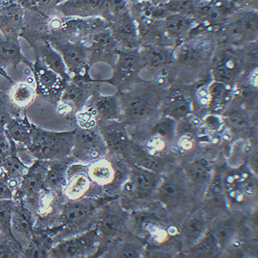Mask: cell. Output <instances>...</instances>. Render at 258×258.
Wrapping results in <instances>:
<instances>
[{"label": "cell", "mask_w": 258, "mask_h": 258, "mask_svg": "<svg viewBox=\"0 0 258 258\" xmlns=\"http://www.w3.org/2000/svg\"><path fill=\"white\" fill-rule=\"evenodd\" d=\"M109 199L111 198L85 197L64 200L59 206L53 226L49 228L53 232L55 243L92 228L101 206Z\"/></svg>", "instance_id": "6da1fadb"}, {"label": "cell", "mask_w": 258, "mask_h": 258, "mask_svg": "<svg viewBox=\"0 0 258 258\" xmlns=\"http://www.w3.org/2000/svg\"><path fill=\"white\" fill-rule=\"evenodd\" d=\"M154 201L177 222L188 209L198 204L181 165L174 164L162 174Z\"/></svg>", "instance_id": "7a4b0ae2"}, {"label": "cell", "mask_w": 258, "mask_h": 258, "mask_svg": "<svg viewBox=\"0 0 258 258\" xmlns=\"http://www.w3.org/2000/svg\"><path fill=\"white\" fill-rule=\"evenodd\" d=\"M161 177L162 174L130 164L128 174L118 193L120 204L130 212L153 205Z\"/></svg>", "instance_id": "3957f363"}, {"label": "cell", "mask_w": 258, "mask_h": 258, "mask_svg": "<svg viewBox=\"0 0 258 258\" xmlns=\"http://www.w3.org/2000/svg\"><path fill=\"white\" fill-rule=\"evenodd\" d=\"M121 121L127 128L143 126L161 114V97L155 89L147 88L126 92L119 97Z\"/></svg>", "instance_id": "277c9868"}, {"label": "cell", "mask_w": 258, "mask_h": 258, "mask_svg": "<svg viewBox=\"0 0 258 258\" xmlns=\"http://www.w3.org/2000/svg\"><path fill=\"white\" fill-rule=\"evenodd\" d=\"M74 129L47 130L31 125V141L28 147L35 159L52 161L70 157L74 147Z\"/></svg>", "instance_id": "5b68a950"}, {"label": "cell", "mask_w": 258, "mask_h": 258, "mask_svg": "<svg viewBox=\"0 0 258 258\" xmlns=\"http://www.w3.org/2000/svg\"><path fill=\"white\" fill-rule=\"evenodd\" d=\"M220 171L224 192L231 213H241L248 209L252 202H256V180L249 170L226 168Z\"/></svg>", "instance_id": "8992f818"}, {"label": "cell", "mask_w": 258, "mask_h": 258, "mask_svg": "<svg viewBox=\"0 0 258 258\" xmlns=\"http://www.w3.org/2000/svg\"><path fill=\"white\" fill-rule=\"evenodd\" d=\"M129 216L130 211L124 209L118 197L108 200L101 206L93 226L101 242L96 257H100L108 244L127 229Z\"/></svg>", "instance_id": "52a82bcc"}, {"label": "cell", "mask_w": 258, "mask_h": 258, "mask_svg": "<svg viewBox=\"0 0 258 258\" xmlns=\"http://www.w3.org/2000/svg\"><path fill=\"white\" fill-rule=\"evenodd\" d=\"M100 237L92 228L57 242L48 258L96 257L100 249Z\"/></svg>", "instance_id": "ba28073f"}, {"label": "cell", "mask_w": 258, "mask_h": 258, "mask_svg": "<svg viewBox=\"0 0 258 258\" xmlns=\"http://www.w3.org/2000/svg\"><path fill=\"white\" fill-rule=\"evenodd\" d=\"M109 153L97 126L74 127V147L71 156L77 162L89 164Z\"/></svg>", "instance_id": "9c48e42d"}, {"label": "cell", "mask_w": 258, "mask_h": 258, "mask_svg": "<svg viewBox=\"0 0 258 258\" xmlns=\"http://www.w3.org/2000/svg\"><path fill=\"white\" fill-rule=\"evenodd\" d=\"M37 97L50 105L55 107L60 99L62 91L68 82L50 70L41 59L35 57L32 64Z\"/></svg>", "instance_id": "30bf717a"}, {"label": "cell", "mask_w": 258, "mask_h": 258, "mask_svg": "<svg viewBox=\"0 0 258 258\" xmlns=\"http://www.w3.org/2000/svg\"><path fill=\"white\" fill-rule=\"evenodd\" d=\"M47 39L61 55L71 80H85L89 62L87 49L74 41H64L53 35H47Z\"/></svg>", "instance_id": "8fae6325"}, {"label": "cell", "mask_w": 258, "mask_h": 258, "mask_svg": "<svg viewBox=\"0 0 258 258\" xmlns=\"http://www.w3.org/2000/svg\"><path fill=\"white\" fill-rule=\"evenodd\" d=\"M48 162L36 159L27 170L16 191L14 199H22L24 205L30 209L33 214L39 196L46 188L44 181L48 167Z\"/></svg>", "instance_id": "7c38bea8"}, {"label": "cell", "mask_w": 258, "mask_h": 258, "mask_svg": "<svg viewBox=\"0 0 258 258\" xmlns=\"http://www.w3.org/2000/svg\"><path fill=\"white\" fill-rule=\"evenodd\" d=\"M62 195L66 200H78L85 197H105L103 190L93 184L87 174V164L74 162L69 165L67 183ZM109 198V197H108Z\"/></svg>", "instance_id": "4fadbf2b"}, {"label": "cell", "mask_w": 258, "mask_h": 258, "mask_svg": "<svg viewBox=\"0 0 258 258\" xmlns=\"http://www.w3.org/2000/svg\"><path fill=\"white\" fill-rule=\"evenodd\" d=\"M209 221L203 213L201 203L188 209L177 223L179 240L184 254L209 229Z\"/></svg>", "instance_id": "5bb4252c"}, {"label": "cell", "mask_w": 258, "mask_h": 258, "mask_svg": "<svg viewBox=\"0 0 258 258\" xmlns=\"http://www.w3.org/2000/svg\"><path fill=\"white\" fill-rule=\"evenodd\" d=\"M190 187L191 192L197 203H201L212 177L214 176V167L209 159L198 157L181 165Z\"/></svg>", "instance_id": "9a60e30c"}, {"label": "cell", "mask_w": 258, "mask_h": 258, "mask_svg": "<svg viewBox=\"0 0 258 258\" xmlns=\"http://www.w3.org/2000/svg\"><path fill=\"white\" fill-rule=\"evenodd\" d=\"M203 213L209 222L216 218L231 213L221 181V171L215 167L211 182L201 201Z\"/></svg>", "instance_id": "2e32d148"}, {"label": "cell", "mask_w": 258, "mask_h": 258, "mask_svg": "<svg viewBox=\"0 0 258 258\" xmlns=\"http://www.w3.org/2000/svg\"><path fill=\"white\" fill-rule=\"evenodd\" d=\"M146 249L145 241L127 228L108 244L100 257H143Z\"/></svg>", "instance_id": "e0dca14e"}, {"label": "cell", "mask_w": 258, "mask_h": 258, "mask_svg": "<svg viewBox=\"0 0 258 258\" xmlns=\"http://www.w3.org/2000/svg\"><path fill=\"white\" fill-rule=\"evenodd\" d=\"M243 54L235 50L226 49L220 52L213 60V78L214 81L230 85L241 74L245 63Z\"/></svg>", "instance_id": "ac0fdd59"}, {"label": "cell", "mask_w": 258, "mask_h": 258, "mask_svg": "<svg viewBox=\"0 0 258 258\" xmlns=\"http://www.w3.org/2000/svg\"><path fill=\"white\" fill-rule=\"evenodd\" d=\"M97 128L109 153L125 159L129 145L132 141L126 125L120 120L103 121L97 123Z\"/></svg>", "instance_id": "d6986e66"}, {"label": "cell", "mask_w": 258, "mask_h": 258, "mask_svg": "<svg viewBox=\"0 0 258 258\" xmlns=\"http://www.w3.org/2000/svg\"><path fill=\"white\" fill-rule=\"evenodd\" d=\"M11 230L16 240L24 249L29 244L35 231V214L24 205L20 198L13 200Z\"/></svg>", "instance_id": "ffe728a7"}, {"label": "cell", "mask_w": 258, "mask_h": 258, "mask_svg": "<svg viewBox=\"0 0 258 258\" xmlns=\"http://www.w3.org/2000/svg\"><path fill=\"white\" fill-rule=\"evenodd\" d=\"M82 109L87 112L97 123L111 120L121 121L120 100L114 95H102L95 91Z\"/></svg>", "instance_id": "44dd1931"}, {"label": "cell", "mask_w": 258, "mask_h": 258, "mask_svg": "<svg viewBox=\"0 0 258 258\" xmlns=\"http://www.w3.org/2000/svg\"><path fill=\"white\" fill-rule=\"evenodd\" d=\"M110 5L111 0H64L54 11L63 17L88 18L109 12Z\"/></svg>", "instance_id": "7402d4cb"}, {"label": "cell", "mask_w": 258, "mask_h": 258, "mask_svg": "<svg viewBox=\"0 0 258 258\" xmlns=\"http://www.w3.org/2000/svg\"><path fill=\"white\" fill-rule=\"evenodd\" d=\"M25 40L29 41V43L32 46L33 49L35 50V57L41 59L46 67L61 77L64 81H70L71 77L68 74V68L64 64L61 55L50 44L47 38H44L43 36H30V38H25Z\"/></svg>", "instance_id": "603a6c76"}, {"label": "cell", "mask_w": 258, "mask_h": 258, "mask_svg": "<svg viewBox=\"0 0 258 258\" xmlns=\"http://www.w3.org/2000/svg\"><path fill=\"white\" fill-rule=\"evenodd\" d=\"M22 52L19 41L6 38L0 35V68L8 74L14 82L22 81L19 67L28 61Z\"/></svg>", "instance_id": "cb8c5ba5"}, {"label": "cell", "mask_w": 258, "mask_h": 258, "mask_svg": "<svg viewBox=\"0 0 258 258\" xmlns=\"http://www.w3.org/2000/svg\"><path fill=\"white\" fill-rule=\"evenodd\" d=\"M95 91L93 84L86 80H71L64 86L59 103L76 114L84 108Z\"/></svg>", "instance_id": "d4e9b609"}, {"label": "cell", "mask_w": 258, "mask_h": 258, "mask_svg": "<svg viewBox=\"0 0 258 258\" xmlns=\"http://www.w3.org/2000/svg\"><path fill=\"white\" fill-rule=\"evenodd\" d=\"M25 9L17 2L10 1L0 12V35L6 38L19 41L24 28Z\"/></svg>", "instance_id": "484cf974"}, {"label": "cell", "mask_w": 258, "mask_h": 258, "mask_svg": "<svg viewBox=\"0 0 258 258\" xmlns=\"http://www.w3.org/2000/svg\"><path fill=\"white\" fill-rule=\"evenodd\" d=\"M226 33L233 41L255 40L257 35V15L255 11H247L234 16L226 25Z\"/></svg>", "instance_id": "4316f807"}, {"label": "cell", "mask_w": 258, "mask_h": 258, "mask_svg": "<svg viewBox=\"0 0 258 258\" xmlns=\"http://www.w3.org/2000/svg\"><path fill=\"white\" fill-rule=\"evenodd\" d=\"M74 162L77 161L72 156L48 162L47 174L45 176V188L54 193L62 194L67 183L68 167Z\"/></svg>", "instance_id": "83f0119b"}, {"label": "cell", "mask_w": 258, "mask_h": 258, "mask_svg": "<svg viewBox=\"0 0 258 258\" xmlns=\"http://www.w3.org/2000/svg\"><path fill=\"white\" fill-rule=\"evenodd\" d=\"M193 103L185 95L175 92L162 100L161 114L171 118L176 121H181L193 113Z\"/></svg>", "instance_id": "f1b7e54d"}, {"label": "cell", "mask_w": 258, "mask_h": 258, "mask_svg": "<svg viewBox=\"0 0 258 258\" xmlns=\"http://www.w3.org/2000/svg\"><path fill=\"white\" fill-rule=\"evenodd\" d=\"M54 244L50 229L35 228L31 240L24 249L23 258H48Z\"/></svg>", "instance_id": "f546056e"}, {"label": "cell", "mask_w": 258, "mask_h": 258, "mask_svg": "<svg viewBox=\"0 0 258 258\" xmlns=\"http://www.w3.org/2000/svg\"><path fill=\"white\" fill-rule=\"evenodd\" d=\"M31 125L26 111L13 115L5 126V131L16 143L29 147L31 141Z\"/></svg>", "instance_id": "4dcf8cb0"}, {"label": "cell", "mask_w": 258, "mask_h": 258, "mask_svg": "<svg viewBox=\"0 0 258 258\" xmlns=\"http://www.w3.org/2000/svg\"><path fill=\"white\" fill-rule=\"evenodd\" d=\"M11 103L21 110H27L34 104L37 98L35 85L29 81L14 83L8 91Z\"/></svg>", "instance_id": "1f68e13d"}, {"label": "cell", "mask_w": 258, "mask_h": 258, "mask_svg": "<svg viewBox=\"0 0 258 258\" xmlns=\"http://www.w3.org/2000/svg\"><path fill=\"white\" fill-rule=\"evenodd\" d=\"M143 66L141 56L134 52L120 53L116 62L114 72V80L118 82H123L134 76Z\"/></svg>", "instance_id": "d6a6232c"}, {"label": "cell", "mask_w": 258, "mask_h": 258, "mask_svg": "<svg viewBox=\"0 0 258 258\" xmlns=\"http://www.w3.org/2000/svg\"><path fill=\"white\" fill-rule=\"evenodd\" d=\"M184 255L190 257H216L221 255V250L209 228Z\"/></svg>", "instance_id": "836d02e7"}, {"label": "cell", "mask_w": 258, "mask_h": 258, "mask_svg": "<svg viewBox=\"0 0 258 258\" xmlns=\"http://www.w3.org/2000/svg\"><path fill=\"white\" fill-rule=\"evenodd\" d=\"M232 98V91L229 85L223 83L213 81L207 88L208 107L214 111H218L228 104Z\"/></svg>", "instance_id": "e575fe53"}, {"label": "cell", "mask_w": 258, "mask_h": 258, "mask_svg": "<svg viewBox=\"0 0 258 258\" xmlns=\"http://www.w3.org/2000/svg\"><path fill=\"white\" fill-rule=\"evenodd\" d=\"M139 54L143 64L149 66L151 68H160L170 64L174 58L173 52L164 47L152 45L142 48Z\"/></svg>", "instance_id": "d590c367"}, {"label": "cell", "mask_w": 258, "mask_h": 258, "mask_svg": "<svg viewBox=\"0 0 258 258\" xmlns=\"http://www.w3.org/2000/svg\"><path fill=\"white\" fill-rule=\"evenodd\" d=\"M194 20L182 14H172L164 22L165 34L171 39H180L193 29Z\"/></svg>", "instance_id": "8d00e7d4"}, {"label": "cell", "mask_w": 258, "mask_h": 258, "mask_svg": "<svg viewBox=\"0 0 258 258\" xmlns=\"http://www.w3.org/2000/svg\"><path fill=\"white\" fill-rule=\"evenodd\" d=\"M205 50L202 46L197 44H184L180 47L174 53V57L178 62L186 66H197L202 62L205 57Z\"/></svg>", "instance_id": "74e56055"}, {"label": "cell", "mask_w": 258, "mask_h": 258, "mask_svg": "<svg viewBox=\"0 0 258 258\" xmlns=\"http://www.w3.org/2000/svg\"><path fill=\"white\" fill-rule=\"evenodd\" d=\"M3 167L6 176L11 180L21 182L29 167L21 161L16 153V143L12 154L1 165Z\"/></svg>", "instance_id": "f35d334b"}, {"label": "cell", "mask_w": 258, "mask_h": 258, "mask_svg": "<svg viewBox=\"0 0 258 258\" xmlns=\"http://www.w3.org/2000/svg\"><path fill=\"white\" fill-rule=\"evenodd\" d=\"M26 110H21L11 103L8 93L0 92V129H5L10 118Z\"/></svg>", "instance_id": "ab89813d"}, {"label": "cell", "mask_w": 258, "mask_h": 258, "mask_svg": "<svg viewBox=\"0 0 258 258\" xmlns=\"http://www.w3.org/2000/svg\"><path fill=\"white\" fill-rule=\"evenodd\" d=\"M13 203V200L0 201V228L8 234H12L11 230V219Z\"/></svg>", "instance_id": "60d3db41"}, {"label": "cell", "mask_w": 258, "mask_h": 258, "mask_svg": "<svg viewBox=\"0 0 258 258\" xmlns=\"http://www.w3.org/2000/svg\"><path fill=\"white\" fill-rule=\"evenodd\" d=\"M20 182L11 180L5 176L0 178V201L13 200Z\"/></svg>", "instance_id": "b9f144b4"}, {"label": "cell", "mask_w": 258, "mask_h": 258, "mask_svg": "<svg viewBox=\"0 0 258 258\" xmlns=\"http://www.w3.org/2000/svg\"><path fill=\"white\" fill-rule=\"evenodd\" d=\"M115 33L118 37L120 39V41H125L126 43H131L134 42L135 37H136V31L134 24L129 22V21H121L120 23L117 24Z\"/></svg>", "instance_id": "7bdbcfd3"}, {"label": "cell", "mask_w": 258, "mask_h": 258, "mask_svg": "<svg viewBox=\"0 0 258 258\" xmlns=\"http://www.w3.org/2000/svg\"><path fill=\"white\" fill-rule=\"evenodd\" d=\"M15 147V141L7 135L5 129H0V165L9 158Z\"/></svg>", "instance_id": "ee69618b"}, {"label": "cell", "mask_w": 258, "mask_h": 258, "mask_svg": "<svg viewBox=\"0 0 258 258\" xmlns=\"http://www.w3.org/2000/svg\"><path fill=\"white\" fill-rule=\"evenodd\" d=\"M16 153L21 161L28 167H30V165L36 160L30 153V150L28 149V147L24 145L16 143Z\"/></svg>", "instance_id": "f6af8a7d"}, {"label": "cell", "mask_w": 258, "mask_h": 258, "mask_svg": "<svg viewBox=\"0 0 258 258\" xmlns=\"http://www.w3.org/2000/svg\"><path fill=\"white\" fill-rule=\"evenodd\" d=\"M14 83L15 82L11 79V77L3 69L0 68V92L8 93Z\"/></svg>", "instance_id": "bcb514c9"}, {"label": "cell", "mask_w": 258, "mask_h": 258, "mask_svg": "<svg viewBox=\"0 0 258 258\" xmlns=\"http://www.w3.org/2000/svg\"><path fill=\"white\" fill-rule=\"evenodd\" d=\"M232 1L238 7L247 11H255L257 7V0H232Z\"/></svg>", "instance_id": "7dc6e473"}, {"label": "cell", "mask_w": 258, "mask_h": 258, "mask_svg": "<svg viewBox=\"0 0 258 258\" xmlns=\"http://www.w3.org/2000/svg\"><path fill=\"white\" fill-rule=\"evenodd\" d=\"M9 2L10 0H0V12H2V10L8 5Z\"/></svg>", "instance_id": "c3c4849f"}, {"label": "cell", "mask_w": 258, "mask_h": 258, "mask_svg": "<svg viewBox=\"0 0 258 258\" xmlns=\"http://www.w3.org/2000/svg\"><path fill=\"white\" fill-rule=\"evenodd\" d=\"M5 176H6V172H5L3 167L0 165V178H2Z\"/></svg>", "instance_id": "681fc988"}, {"label": "cell", "mask_w": 258, "mask_h": 258, "mask_svg": "<svg viewBox=\"0 0 258 258\" xmlns=\"http://www.w3.org/2000/svg\"><path fill=\"white\" fill-rule=\"evenodd\" d=\"M156 1L157 3H160V2H166V1H169V0H154Z\"/></svg>", "instance_id": "f907efd6"}, {"label": "cell", "mask_w": 258, "mask_h": 258, "mask_svg": "<svg viewBox=\"0 0 258 258\" xmlns=\"http://www.w3.org/2000/svg\"><path fill=\"white\" fill-rule=\"evenodd\" d=\"M202 1H205V2H214V1H218V0H202Z\"/></svg>", "instance_id": "816d5d0a"}]
</instances>
